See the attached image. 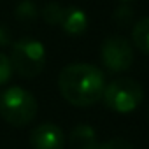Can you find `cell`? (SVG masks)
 Instances as JSON below:
<instances>
[{
  "mask_svg": "<svg viewBox=\"0 0 149 149\" xmlns=\"http://www.w3.org/2000/svg\"><path fill=\"white\" fill-rule=\"evenodd\" d=\"M58 88L68 104L76 107H90L102 98L105 79L95 65L72 63L60 72Z\"/></svg>",
  "mask_w": 149,
  "mask_h": 149,
  "instance_id": "6da1fadb",
  "label": "cell"
},
{
  "mask_svg": "<svg viewBox=\"0 0 149 149\" xmlns=\"http://www.w3.org/2000/svg\"><path fill=\"white\" fill-rule=\"evenodd\" d=\"M37 114L35 97L19 86H11L0 95V116L13 126L28 125Z\"/></svg>",
  "mask_w": 149,
  "mask_h": 149,
  "instance_id": "7a4b0ae2",
  "label": "cell"
},
{
  "mask_svg": "<svg viewBox=\"0 0 149 149\" xmlns=\"http://www.w3.org/2000/svg\"><path fill=\"white\" fill-rule=\"evenodd\" d=\"M9 58L18 76L30 79L39 76L46 67V47L37 39L23 37L13 44Z\"/></svg>",
  "mask_w": 149,
  "mask_h": 149,
  "instance_id": "3957f363",
  "label": "cell"
},
{
  "mask_svg": "<svg viewBox=\"0 0 149 149\" xmlns=\"http://www.w3.org/2000/svg\"><path fill=\"white\" fill-rule=\"evenodd\" d=\"M102 98L111 111L118 114H130L142 104L144 90L135 79L121 77L105 84Z\"/></svg>",
  "mask_w": 149,
  "mask_h": 149,
  "instance_id": "277c9868",
  "label": "cell"
},
{
  "mask_svg": "<svg viewBox=\"0 0 149 149\" xmlns=\"http://www.w3.org/2000/svg\"><path fill=\"white\" fill-rule=\"evenodd\" d=\"M100 54H102L104 67L116 74L128 70L133 63V49H132L130 42L121 35L107 37L102 44Z\"/></svg>",
  "mask_w": 149,
  "mask_h": 149,
  "instance_id": "5b68a950",
  "label": "cell"
},
{
  "mask_svg": "<svg viewBox=\"0 0 149 149\" xmlns=\"http://www.w3.org/2000/svg\"><path fill=\"white\" fill-rule=\"evenodd\" d=\"M32 149H63L65 137L60 126L53 123H42L30 133Z\"/></svg>",
  "mask_w": 149,
  "mask_h": 149,
  "instance_id": "8992f818",
  "label": "cell"
},
{
  "mask_svg": "<svg viewBox=\"0 0 149 149\" xmlns=\"http://www.w3.org/2000/svg\"><path fill=\"white\" fill-rule=\"evenodd\" d=\"M60 26L68 35H81L88 28V16L79 7H65Z\"/></svg>",
  "mask_w": 149,
  "mask_h": 149,
  "instance_id": "52a82bcc",
  "label": "cell"
},
{
  "mask_svg": "<svg viewBox=\"0 0 149 149\" xmlns=\"http://www.w3.org/2000/svg\"><path fill=\"white\" fill-rule=\"evenodd\" d=\"M70 149H98L100 142L97 140V133L90 125H77L68 135Z\"/></svg>",
  "mask_w": 149,
  "mask_h": 149,
  "instance_id": "ba28073f",
  "label": "cell"
},
{
  "mask_svg": "<svg viewBox=\"0 0 149 149\" xmlns=\"http://www.w3.org/2000/svg\"><path fill=\"white\" fill-rule=\"evenodd\" d=\"M132 40L137 49L149 54V16L142 18L140 21L135 23V26L132 30Z\"/></svg>",
  "mask_w": 149,
  "mask_h": 149,
  "instance_id": "9c48e42d",
  "label": "cell"
},
{
  "mask_svg": "<svg viewBox=\"0 0 149 149\" xmlns=\"http://www.w3.org/2000/svg\"><path fill=\"white\" fill-rule=\"evenodd\" d=\"M16 18L21 21V23H33L37 19V7L35 4L32 2V0H21V2L16 6Z\"/></svg>",
  "mask_w": 149,
  "mask_h": 149,
  "instance_id": "30bf717a",
  "label": "cell"
},
{
  "mask_svg": "<svg viewBox=\"0 0 149 149\" xmlns=\"http://www.w3.org/2000/svg\"><path fill=\"white\" fill-rule=\"evenodd\" d=\"M63 9H65V7L60 6V4H56V2L46 4L44 9H42V18H44V21H46L47 25H51V26H58V25L61 23Z\"/></svg>",
  "mask_w": 149,
  "mask_h": 149,
  "instance_id": "8fae6325",
  "label": "cell"
},
{
  "mask_svg": "<svg viewBox=\"0 0 149 149\" xmlns=\"http://www.w3.org/2000/svg\"><path fill=\"white\" fill-rule=\"evenodd\" d=\"M114 23L118 25V26H121V28H125V26H128L130 23H132V19H133V11H132V7H128L126 4H123V6H119L116 11H114Z\"/></svg>",
  "mask_w": 149,
  "mask_h": 149,
  "instance_id": "7c38bea8",
  "label": "cell"
},
{
  "mask_svg": "<svg viewBox=\"0 0 149 149\" xmlns=\"http://www.w3.org/2000/svg\"><path fill=\"white\" fill-rule=\"evenodd\" d=\"M13 63H11V58L6 56L4 53H0V86L2 84H7L11 76H13Z\"/></svg>",
  "mask_w": 149,
  "mask_h": 149,
  "instance_id": "4fadbf2b",
  "label": "cell"
},
{
  "mask_svg": "<svg viewBox=\"0 0 149 149\" xmlns=\"http://www.w3.org/2000/svg\"><path fill=\"white\" fill-rule=\"evenodd\" d=\"M98 149H133V147L128 140H125L121 137H116V139H109V140L102 142Z\"/></svg>",
  "mask_w": 149,
  "mask_h": 149,
  "instance_id": "5bb4252c",
  "label": "cell"
},
{
  "mask_svg": "<svg viewBox=\"0 0 149 149\" xmlns=\"http://www.w3.org/2000/svg\"><path fill=\"white\" fill-rule=\"evenodd\" d=\"M11 42V32L6 25H0V46H9Z\"/></svg>",
  "mask_w": 149,
  "mask_h": 149,
  "instance_id": "9a60e30c",
  "label": "cell"
},
{
  "mask_svg": "<svg viewBox=\"0 0 149 149\" xmlns=\"http://www.w3.org/2000/svg\"><path fill=\"white\" fill-rule=\"evenodd\" d=\"M119 2H123V4H126V2H130V0H119Z\"/></svg>",
  "mask_w": 149,
  "mask_h": 149,
  "instance_id": "2e32d148",
  "label": "cell"
}]
</instances>
